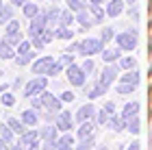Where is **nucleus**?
Wrapping results in <instances>:
<instances>
[{"mask_svg": "<svg viewBox=\"0 0 152 150\" xmlns=\"http://www.w3.org/2000/svg\"><path fill=\"white\" fill-rule=\"evenodd\" d=\"M59 63H61V65H65V67H67V65H72V63H74V54H72V52H65L63 57L59 59Z\"/></svg>", "mask_w": 152, "mask_h": 150, "instance_id": "nucleus-41", "label": "nucleus"}, {"mask_svg": "<svg viewBox=\"0 0 152 150\" xmlns=\"http://www.w3.org/2000/svg\"><path fill=\"white\" fill-rule=\"evenodd\" d=\"M124 2H126V4H135L137 0H124Z\"/></svg>", "mask_w": 152, "mask_h": 150, "instance_id": "nucleus-53", "label": "nucleus"}, {"mask_svg": "<svg viewBox=\"0 0 152 150\" xmlns=\"http://www.w3.org/2000/svg\"><path fill=\"white\" fill-rule=\"evenodd\" d=\"M100 39H102V42H109V39H115V31L111 29V26H104V29H102V33H100Z\"/></svg>", "mask_w": 152, "mask_h": 150, "instance_id": "nucleus-39", "label": "nucleus"}, {"mask_svg": "<svg viewBox=\"0 0 152 150\" xmlns=\"http://www.w3.org/2000/svg\"><path fill=\"white\" fill-rule=\"evenodd\" d=\"M22 39H24V35H22V29H20V22L18 20H9L7 31H4V42H9L11 46H18Z\"/></svg>", "mask_w": 152, "mask_h": 150, "instance_id": "nucleus-4", "label": "nucleus"}, {"mask_svg": "<svg viewBox=\"0 0 152 150\" xmlns=\"http://www.w3.org/2000/svg\"><path fill=\"white\" fill-rule=\"evenodd\" d=\"M94 118H96L94 105H83L78 109V113H76V120H78V122H87V120H94Z\"/></svg>", "mask_w": 152, "mask_h": 150, "instance_id": "nucleus-13", "label": "nucleus"}, {"mask_svg": "<svg viewBox=\"0 0 152 150\" xmlns=\"http://www.w3.org/2000/svg\"><path fill=\"white\" fill-rule=\"evenodd\" d=\"M24 122L26 126H35L39 122V115H37V109H26V111H22V118H20Z\"/></svg>", "mask_w": 152, "mask_h": 150, "instance_id": "nucleus-17", "label": "nucleus"}, {"mask_svg": "<svg viewBox=\"0 0 152 150\" xmlns=\"http://www.w3.org/2000/svg\"><path fill=\"white\" fill-rule=\"evenodd\" d=\"M41 107H46L48 111H61V98H57V96H52V94H48V91H44L41 94Z\"/></svg>", "mask_w": 152, "mask_h": 150, "instance_id": "nucleus-9", "label": "nucleus"}, {"mask_svg": "<svg viewBox=\"0 0 152 150\" xmlns=\"http://www.w3.org/2000/svg\"><path fill=\"white\" fill-rule=\"evenodd\" d=\"M74 15H72V9H65L59 13V26H72L74 24Z\"/></svg>", "mask_w": 152, "mask_h": 150, "instance_id": "nucleus-27", "label": "nucleus"}, {"mask_svg": "<svg viewBox=\"0 0 152 150\" xmlns=\"http://www.w3.org/2000/svg\"><path fill=\"white\" fill-rule=\"evenodd\" d=\"M54 37L59 39H72L74 37V31L70 26H54Z\"/></svg>", "mask_w": 152, "mask_h": 150, "instance_id": "nucleus-28", "label": "nucleus"}, {"mask_svg": "<svg viewBox=\"0 0 152 150\" xmlns=\"http://www.w3.org/2000/svg\"><path fill=\"white\" fill-rule=\"evenodd\" d=\"M54 126L59 128V131H72V113L70 111H61L59 113V118H57V122H54Z\"/></svg>", "mask_w": 152, "mask_h": 150, "instance_id": "nucleus-11", "label": "nucleus"}, {"mask_svg": "<svg viewBox=\"0 0 152 150\" xmlns=\"http://www.w3.org/2000/svg\"><path fill=\"white\" fill-rule=\"evenodd\" d=\"M65 74H67V80L74 85V87H80V85H85V78H87V74L85 70H83V65H67L65 67Z\"/></svg>", "mask_w": 152, "mask_h": 150, "instance_id": "nucleus-5", "label": "nucleus"}, {"mask_svg": "<svg viewBox=\"0 0 152 150\" xmlns=\"http://www.w3.org/2000/svg\"><path fill=\"white\" fill-rule=\"evenodd\" d=\"M61 70H63V65H61L59 61H54V65L50 67V72H48V76H57V74H61Z\"/></svg>", "mask_w": 152, "mask_h": 150, "instance_id": "nucleus-45", "label": "nucleus"}, {"mask_svg": "<svg viewBox=\"0 0 152 150\" xmlns=\"http://www.w3.org/2000/svg\"><path fill=\"white\" fill-rule=\"evenodd\" d=\"M0 105L2 107H13L15 105V96H13L11 91H2L0 94Z\"/></svg>", "mask_w": 152, "mask_h": 150, "instance_id": "nucleus-33", "label": "nucleus"}, {"mask_svg": "<svg viewBox=\"0 0 152 150\" xmlns=\"http://www.w3.org/2000/svg\"><path fill=\"white\" fill-rule=\"evenodd\" d=\"M52 65H54V59H52V57H41V59H37L35 63H33V72L48 76V72H50Z\"/></svg>", "mask_w": 152, "mask_h": 150, "instance_id": "nucleus-8", "label": "nucleus"}, {"mask_svg": "<svg viewBox=\"0 0 152 150\" xmlns=\"http://www.w3.org/2000/svg\"><path fill=\"white\" fill-rule=\"evenodd\" d=\"M0 137L4 141H11L13 139V131L9 128V124H0Z\"/></svg>", "mask_w": 152, "mask_h": 150, "instance_id": "nucleus-37", "label": "nucleus"}, {"mask_svg": "<svg viewBox=\"0 0 152 150\" xmlns=\"http://www.w3.org/2000/svg\"><path fill=\"white\" fill-rule=\"evenodd\" d=\"M104 126H107V128H111V131H115V133H122L124 128H126V120H124L122 115H120V118L111 115V118L107 120V124H104Z\"/></svg>", "mask_w": 152, "mask_h": 150, "instance_id": "nucleus-16", "label": "nucleus"}, {"mask_svg": "<svg viewBox=\"0 0 152 150\" xmlns=\"http://www.w3.org/2000/svg\"><path fill=\"white\" fill-rule=\"evenodd\" d=\"M126 128H128V131L133 133V135H137V133L141 131V126H139V118H137V115H135V118H130V120H128V124H126Z\"/></svg>", "mask_w": 152, "mask_h": 150, "instance_id": "nucleus-35", "label": "nucleus"}, {"mask_svg": "<svg viewBox=\"0 0 152 150\" xmlns=\"http://www.w3.org/2000/svg\"><path fill=\"white\" fill-rule=\"evenodd\" d=\"M46 26H48V13H37V15L31 20V26H28V35H31V39L37 37V35H41Z\"/></svg>", "mask_w": 152, "mask_h": 150, "instance_id": "nucleus-6", "label": "nucleus"}, {"mask_svg": "<svg viewBox=\"0 0 152 150\" xmlns=\"http://www.w3.org/2000/svg\"><path fill=\"white\" fill-rule=\"evenodd\" d=\"M137 113H139V102H128V105H124V109H122V118L126 122L130 118H135Z\"/></svg>", "mask_w": 152, "mask_h": 150, "instance_id": "nucleus-18", "label": "nucleus"}, {"mask_svg": "<svg viewBox=\"0 0 152 150\" xmlns=\"http://www.w3.org/2000/svg\"><path fill=\"white\" fill-rule=\"evenodd\" d=\"M37 54L33 52V50H28V52H24V54H20V57H15L13 61H15V65H26V63H31L33 59H35Z\"/></svg>", "mask_w": 152, "mask_h": 150, "instance_id": "nucleus-31", "label": "nucleus"}, {"mask_svg": "<svg viewBox=\"0 0 152 150\" xmlns=\"http://www.w3.org/2000/svg\"><path fill=\"white\" fill-rule=\"evenodd\" d=\"M115 42H117V48H122V50H135L137 48V31L130 29V31L117 33Z\"/></svg>", "mask_w": 152, "mask_h": 150, "instance_id": "nucleus-2", "label": "nucleus"}, {"mask_svg": "<svg viewBox=\"0 0 152 150\" xmlns=\"http://www.w3.org/2000/svg\"><path fill=\"white\" fill-rule=\"evenodd\" d=\"M2 74H4V72H2V70H0V76H2Z\"/></svg>", "mask_w": 152, "mask_h": 150, "instance_id": "nucleus-56", "label": "nucleus"}, {"mask_svg": "<svg viewBox=\"0 0 152 150\" xmlns=\"http://www.w3.org/2000/svg\"><path fill=\"white\" fill-rule=\"evenodd\" d=\"M41 39L48 44V42H52L54 39V29H44V33H41Z\"/></svg>", "mask_w": 152, "mask_h": 150, "instance_id": "nucleus-42", "label": "nucleus"}, {"mask_svg": "<svg viewBox=\"0 0 152 150\" xmlns=\"http://www.w3.org/2000/svg\"><path fill=\"white\" fill-rule=\"evenodd\" d=\"M54 148L57 150H74V137L72 135H63L61 139L54 141Z\"/></svg>", "mask_w": 152, "mask_h": 150, "instance_id": "nucleus-19", "label": "nucleus"}, {"mask_svg": "<svg viewBox=\"0 0 152 150\" xmlns=\"http://www.w3.org/2000/svg\"><path fill=\"white\" fill-rule=\"evenodd\" d=\"M78 44H80V42H72L70 48H67V52H78Z\"/></svg>", "mask_w": 152, "mask_h": 150, "instance_id": "nucleus-47", "label": "nucleus"}, {"mask_svg": "<svg viewBox=\"0 0 152 150\" xmlns=\"http://www.w3.org/2000/svg\"><path fill=\"white\" fill-rule=\"evenodd\" d=\"M102 39L98 37H89V39H83V42L78 44V54H83V57H91V54H98L102 52Z\"/></svg>", "mask_w": 152, "mask_h": 150, "instance_id": "nucleus-3", "label": "nucleus"}, {"mask_svg": "<svg viewBox=\"0 0 152 150\" xmlns=\"http://www.w3.org/2000/svg\"><path fill=\"white\" fill-rule=\"evenodd\" d=\"M48 87V78L44 76V74H39V76H35L33 80H28V83L24 85V96L26 98H33V96H37V94H44V89Z\"/></svg>", "mask_w": 152, "mask_h": 150, "instance_id": "nucleus-1", "label": "nucleus"}, {"mask_svg": "<svg viewBox=\"0 0 152 150\" xmlns=\"http://www.w3.org/2000/svg\"><path fill=\"white\" fill-rule=\"evenodd\" d=\"M67 2V9H72V11H83V9H87V2L89 0H65Z\"/></svg>", "mask_w": 152, "mask_h": 150, "instance_id": "nucleus-32", "label": "nucleus"}, {"mask_svg": "<svg viewBox=\"0 0 152 150\" xmlns=\"http://www.w3.org/2000/svg\"><path fill=\"white\" fill-rule=\"evenodd\" d=\"M135 63H137V61H135L133 57H124V59H120V67H122V70H133Z\"/></svg>", "mask_w": 152, "mask_h": 150, "instance_id": "nucleus-40", "label": "nucleus"}, {"mask_svg": "<svg viewBox=\"0 0 152 150\" xmlns=\"http://www.w3.org/2000/svg\"><path fill=\"white\" fill-rule=\"evenodd\" d=\"M117 74H120V70H117L115 65H107V67H104V72H102V76H100V83L109 87V85H111L113 80L117 78Z\"/></svg>", "mask_w": 152, "mask_h": 150, "instance_id": "nucleus-12", "label": "nucleus"}, {"mask_svg": "<svg viewBox=\"0 0 152 150\" xmlns=\"http://www.w3.org/2000/svg\"><path fill=\"white\" fill-rule=\"evenodd\" d=\"M0 59L2 61H9V59H15V52H13V46L9 42H0Z\"/></svg>", "mask_w": 152, "mask_h": 150, "instance_id": "nucleus-20", "label": "nucleus"}, {"mask_svg": "<svg viewBox=\"0 0 152 150\" xmlns=\"http://www.w3.org/2000/svg\"><path fill=\"white\" fill-rule=\"evenodd\" d=\"M124 4H126L124 0H109L104 13L109 18H117V15H122V13H124Z\"/></svg>", "mask_w": 152, "mask_h": 150, "instance_id": "nucleus-10", "label": "nucleus"}, {"mask_svg": "<svg viewBox=\"0 0 152 150\" xmlns=\"http://www.w3.org/2000/svg\"><path fill=\"white\" fill-rule=\"evenodd\" d=\"M31 46H33L31 42H26V39H22V42H20V44H18V52H20V54H24V52H28V50H31Z\"/></svg>", "mask_w": 152, "mask_h": 150, "instance_id": "nucleus-43", "label": "nucleus"}, {"mask_svg": "<svg viewBox=\"0 0 152 150\" xmlns=\"http://www.w3.org/2000/svg\"><path fill=\"white\" fill-rule=\"evenodd\" d=\"M122 57V48H109L102 52V59H104V63H113V61H117Z\"/></svg>", "mask_w": 152, "mask_h": 150, "instance_id": "nucleus-23", "label": "nucleus"}, {"mask_svg": "<svg viewBox=\"0 0 152 150\" xmlns=\"http://www.w3.org/2000/svg\"><path fill=\"white\" fill-rule=\"evenodd\" d=\"M89 2H91V4H102L104 0H89Z\"/></svg>", "mask_w": 152, "mask_h": 150, "instance_id": "nucleus-51", "label": "nucleus"}, {"mask_svg": "<svg viewBox=\"0 0 152 150\" xmlns=\"http://www.w3.org/2000/svg\"><path fill=\"white\" fill-rule=\"evenodd\" d=\"M39 135L44 137L46 144H54V141L59 139V128L57 126H46V128H41V131H39Z\"/></svg>", "mask_w": 152, "mask_h": 150, "instance_id": "nucleus-15", "label": "nucleus"}, {"mask_svg": "<svg viewBox=\"0 0 152 150\" xmlns=\"http://www.w3.org/2000/svg\"><path fill=\"white\" fill-rule=\"evenodd\" d=\"M26 2H28V0H11V4H13V7H24Z\"/></svg>", "mask_w": 152, "mask_h": 150, "instance_id": "nucleus-48", "label": "nucleus"}, {"mask_svg": "<svg viewBox=\"0 0 152 150\" xmlns=\"http://www.w3.org/2000/svg\"><path fill=\"white\" fill-rule=\"evenodd\" d=\"M9 150H22V148H20V146H13V148H9Z\"/></svg>", "mask_w": 152, "mask_h": 150, "instance_id": "nucleus-54", "label": "nucleus"}, {"mask_svg": "<svg viewBox=\"0 0 152 150\" xmlns=\"http://www.w3.org/2000/svg\"><path fill=\"white\" fill-rule=\"evenodd\" d=\"M13 20V7L11 4H0V26Z\"/></svg>", "mask_w": 152, "mask_h": 150, "instance_id": "nucleus-25", "label": "nucleus"}, {"mask_svg": "<svg viewBox=\"0 0 152 150\" xmlns=\"http://www.w3.org/2000/svg\"><path fill=\"white\" fill-rule=\"evenodd\" d=\"M137 89V85H130V83H120V85H117V94H122V96H124V94H133Z\"/></svg>", "mask_w": 152, "mask_h": 150, "instance_id": "nucleus-36", "label": "nucleus"}, {"mask_svg": "<svg viewBox=\"0 0 152 150\" xmlns=\"http://www.w3.org/2000/svg\"><path fill=\"white\" fill-rule=\"evenodd\" d=\"M89 11H91V15H94V20H96V24H100L102 20L107 18V13L100 9V4H89Z\"/></svg>", "mask_w": 152, "mask_h": 150, "instance_id": "nucleus-30", "label": "nucleus"}, {"mask_svg": "<svg viewBox=\"0 0 152 150\" xmlns=\"http://www.w3.org/2000/svg\"><path fill=\"white\" fill-rule=\"evenodd\" d=\"M35 150H37V148H35Z\"/></svg>", "mask_w": 152, "mask_h": 150, "instance_id": "nucleus-58", "label": "nucleus"}, {"mask_svg": "<svg viewBox=\"0 0 152 150\" xmlns=\"http://www.w3.org/2000/svg\"><path fill=\"white\" fill-rule=\"evenodd\" d=\"M120 83H130V85H137L139 83V72H124V76Z\"/></svg>", "mask_w": 152, "mask_h": 150, "instance_id": "nucleus-34", "label": "nucleus"}, {"mask_svg": "<svg viewBox=\"0 0 152 150\" xmlns=\"http://www.w3.org/2000/svg\"><path fill=\"white\" fill-rule=\"evenodd\" d=\"M37 137L39 133L37 131H28V133H22L20 135V148H28V150H35L37 148Z\"/></svg>", "mask_w": 152, "mask_h": 150, "instance_id": "nucleus-7", "label": "nucleus"}, {"mask_svg": "<svg viewBox=\"0 0 152 150\" xmlns=\"http://www.w3.org/2000/svg\"><path fill=\"white\" fill-rule=\"evenodd\" d=\"M113 113H115V105H113V102H107V105L102 107V111L98 113V122H100V124H107V120L111 118Z\"/></svg>", "mask_w": 152, "mask_h": 150, "instance_id": "nucleus-21", "label": "nucleus"}, {"mask_svg": "<svg viewBox=\"0 0 152 150\" xmlns=\"http://www.w3.org/2000/svg\"><path fill=\"white\" fill-rule=\"evenodd\" d=\"M7 124H9V128L13 133H18V135H22V133H26V124L22 120H18V118H9V122H7Z\"/></svg>", "mask_w": 152, "mask_h": 150, "instance_id": "nucleus-26", "label": "nucleus"}, {"mask_svg": "<svg viewBox=\"0 0 152 150\" xmlns=\"http://www.w3.org/2000/svg\"><path fill=\"white\" fill-rule=\"evenodd\" d=\"M107 89H109L107 85L98 83L96 87H91V89H85V94H87V98L91 100V98H100V96H104V94H107Z\"/></svg>", "mask_w": 152, "mask_h": 150, "instance_id": "nucleus-22", "label": "nucleus"}, {"mask_svg": "<svg viewBox=\"0 0 152 150\" xmlns=\"http://www.w3.org/2000/svg\"><path fill=\"white\" fill-rule=\"evenodd\" d=\"M7 89H9V85H0V94H2V91H7Z\"/></svg>", "mask_w": 152, "mask_h": 150, "instance_id": "nucleus-52", "label": "nucleus"}, {"mask_svg": "<svg viewBox=\"0 0 152 150\" xmlns=\"http://www.w3.org/2000/svg\"><path fill=\"white\" fill-rule=\"evenodd\" d=\"M22 13H24V15L28 18V20H33V18H35L37 13H39V7H37V2H26V4L22 7Z\"/></svg>", "mask_w": 152, "mask_h": 150, "instance_id": "nucleus-29", "label": "nucleus"}, {"mask_svg": "<svg viewBox=\"0 0 152 150\" xmlns=\"http://www.w3.org/2000/svg\"><path fill=\"white\" fill-rule=\"evenodd\" d=\"M94 122L91 120H87V122H83V124H80V128H78V137L80 139H85V137H91V135H94Z\"/></svg>", "mask_w": 152, "mask_h": 150, "instance_id": "nucleus-24", "label": "nucleus"}, {"mask_svg": "<svg viewBox=\"0 0 152 150\" xmlns=\"http://www.w3.org/2000/svg\"><path fill=\"white\" fill-rule=\"evenodd\" d=\"M0 150H9V141H4L2 137H0Z\"/></svg>", "mask_w": 152, "mask_h": 150, "instance_id": "nucleus-49", "label": "nucleus"}, {"mask_svg": "<svg viewBox=\"0 0 152 150\" xmlns=\"http://www.w3.org/2000/svg\"><path fill=\"white\" fill-rule=\"evenodd\" d=\"M76 20L80 22L83 29H91V26L96 24V20H94V15H91V11H87V9H83V11L76 13Z\"/></svg>", "mask_w": 152, "mask_h": 150, "instance_id": "nucleus-14", "label": "nucleus"}, {"mask_svg": "<svg viewBox=\"0 0 152 150\" xmlns=\"http://www.w3.org/2000/svg\"><path fill=\"white\" fill-rule=\"evenodd\" d=\"M98 150H109V148H107V146H102V148H98Z\"/></svg>", "mask_w": 152, "mask_h": 150, "instance_id": "nucleus-55", "label": "nucleus"}, {"mask_svg": "<svg viewBox=\"0 0 152 150\" xmlns=\"http://www.w3.org/2000/svg\"><path fill=\"white\" fill-rule=\"evenodd\" d=\"M0 4H2V2H0Z\"/></svg>", "mask_w": 152, "mask_h": 150, "instance_id": "nucleus-57", "label": "nucleus"}, {"mask_svg": "<svg viewBox=\"0 0 152 150\" xmlns=\"http://www.w3.org/2000/svg\"><path fill=\"white\" fill-rule=\"evenodd\" d=\"M74 100V91H63L61 94V102H72Z\"/></svg>", "mask_w": 152, "mask_h": 150, "instance_id": "nucleus-46", "label": "nucleus"}, {"mask_svg": "<svg viewBox=\"0 0 152 150\" xmlns=\"http://www.w3.org/2000/svg\"><path fill=\"white\" fill-rule=\"evenodd\" d=\"M76 150H94V135L91 137H85L78 146H76Z\"/></svg>", "mask_w": 152, "mask_h": 150, "instance_id": "nucleus-38", "label": "nucleus"}, {"mask_svg": "<svg viewBox=\"0 0 152 150\" xmlns=\"http://www.w3.org/2000/svg\"><path fill=\"white\" fill-rule=\"evenodd\" d=\"M126 150H139V141H133V144H130Z\"/></svg>", "mask_w": 152, "mask_h": 150, "instance_id": "nucleus-50", "label": "nucleus"}, {"mask_svg": "<svg viewBox=\"0 0 152 150\" xmlns=\"http://www.w3.org/2000/svg\"><path fill=\"white\" fill-rule=\"evenodd\" d=\"M83 70H85V74H91L94 72V61H91V57H87L85 61H83Z\"/></svg>", "mask_w": 152, "mask_h": 150, "instance_id": "nucleus-44", "label": "nucleus"}]
</instances>
